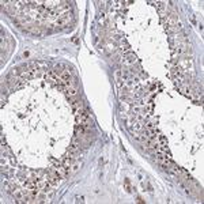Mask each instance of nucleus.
<instances>
[{
  "label": "nucleus",
  "mask_w": 204,
  "mask_h": 204,
  "mask_svg": "<svg viewBox=\"0 0 204 204\" xmlns=\"http://www.w3.org/2000/svg\"><path fill=\"white\" fill-rule=\"evenodd\" d=\"M136 61V56L132 52H128L127 54L124 56V63L125 64H134Z\"/></svg>",
  "instance_id": "obj_1"
}]
</instances>
